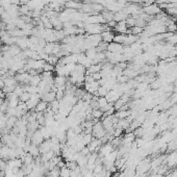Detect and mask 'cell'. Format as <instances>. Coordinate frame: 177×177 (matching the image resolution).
Segmentation results:
<instances>
[{"mask_svg":"<svg viewBox=\"0 0 177 177\" xmlns=\"http://www.w3.org/2000/svg\"><path fill=\"white\" fill-rule=\"evenodd\" d=\"M83 29L89 32V35H100V32L105 29V26L102 24H84Z\"/></svg>","mask_w":177,"mask_h":177,"instance_id":"6da1fadb","label":"cell"},{"mask_svg":"<svg viewBox=\"0 0 177 177\" xmlns=\"http://www.w3.org/2000/svg\"><path fill=\"white\" fill-rule=\"evenodd\" d=\"M92 132H93V135L96 138V139H102L103 137L106 135V130L104 129L102 123H96V124L93 125V129H92Z\"/></svg>","mask_w":177,"mask_h":177,"instance_id":"7a4b0ae2","label":"cell"},{"mask_svg":"<svg viewBox=\"0 0 177 177\" xmlns=\"http://www.w3.org/2000/svg\"><path fill=\"white\" fill-rule=\"evenodd\" d=\"M143 12L149 16H154V15L157 16L159 13H162V9L159 8V5L153 3V4H149V5H146L145 8H143Z\"/></svg>","mask_w":177,"mask_h":177,"instance_id":"3957f363","label":"cell"},{"mask_svg":"<svg viewBox=\"0 0 177 177\" xmlns=\"http://www.w3.org/2000/svg\"><path fill=\"white\" fill-rule=\"evenodd\" d=\"M99 87H100V83H99V80H94L92 82H84V89L88 93L92 94V95H95L97 94V91H98Z\"/></svg>","mask_w":177,"mask_h":177,"instance_id":"277c9868","label":"cell"},{"mask_svg":"<svg viewBox=\"0 0 177 177\" xmlns=\"http://www.w3.org/2000/svg\"><path fill=\"white\" fill-rule=\"evenodd\" d=\"M40 99H41V96H40V94L39 93L38 94H32V95L30 96V98L25 102L28 110H33V108L37 107L38 103L40 102Z\"/></svg>","mask_w":177,"mask_h":177,"instance_id":"5b68a950","label":"cell"},{"mask_svg":"<svg viewBox=\"0 0 177 177\" xmlns=\"http://www.w3.org/2000/svg\"><path fill=\"white\" fill-rule=\"evenodd\" d=\"M15 77H16V79H17V81L20 82V83H22V84H29L31 75H30V73H28V72H20V73L17 74Z\"/></svg>","mask_w":177,"mask_h":177,"instance_id":"8992f818","label":"cell"},{"mask_svg":"<svg viewBox=\"0 0 177 177\" xmlns=\"http://www.w3.org/2000/svg\"><path fill=\"white\" fill-rule=\"evenodd\" d=\"M101 39H102L103 42H105V43H107V44H110V43L114 42V39H115V35H114L113 31L111 30V28L107 27V29L103 30L102 32H101Z\"/></svg>","mask_w":177,"mask_h":177,"instance_id":"52a82bcc","label":"cell"},{"mask_svg":"<svg viewBox=\"0 0 177 177\" xmlns=\"http://www.w3.org/2000/svg\"><path fill=\"white\" fill-rule=\"evenodd\" d=\"M123 45L116 42H111L107 44V51L111 53H123Z\"/></svg>","mask_w":177,"mask_h":177,"instance_id":"ba28073f","label":"cell"},{"mask_svg":"<svg viewBox=\"0 0 177 177\" xmlns=\"http://www.w3.org/2000/svg\"><path fill=\"white\" fill-rule=\"evenodd\" d=\"M66 82H67L66 76H60V75H56L54 78V88L66 90Z\"/></svg>","mask_w":177,"mask_h":177,"instance_id":"9c48e42d","label":"cell"},{"mask_svg":"<svg viewBox=\"0 0 177 177\" xmlns=\"http://www.w3.org/2000/svg\"><path fill=\"white\" fill-rule=\"evenodd\" d=\"M44 140H45L44 137H43V134L41 133L40 130L35 131L32 133V135H31V143L37 145V146H40V145L44 142Z\"/></svg>","mask_w":177,"mask_h":177,"instance_id":"30bf717a","label":"cell"},{"mask_svg":"<svg viewBox=\"0 0 177 177\" xmlns=\"http://www.w3.org/2000/svg\"><path fill=\"white\" fill-rule=\"evenodd\" d=\"M16 45L19 46L22 50L28 49V46H29V38L28 37H21L17 38L16 40Z\"/></svg>","mask_w":177,"mask_h":177,"instance_id":"8fae6325","label":"cell"},{"mask_svg":"<svg viewBox=\"0 0 177 177\" xmlns=\"http://www.w3.org/2000/svg\"><path fill=\"white\" fill-rule=\"evenodd\" d=\"M101 145H102V141H101V139H95V140H92L91 142L87 145V147L89 148V150L91 152H94V151H97L98 149H100Z\"/></svg>","mask_w":177,"mask_h":177,"instance_id":"7c38bea8","label":"cell"},{"mask_svg":"<svg viewBox=\"0 0 177 177\" xmlns=\"http://www.w3.org/2000/svg\"><path fill=\"white\" fill-rule=\"evenodd\" d=\"M51 147H52V142L51 140H44V142L39 146V149H40V153L41 154H44L46 152L50 151L51 150Z\"/></svg>","mask_w":177,"mask_h":177,"instance_id":"4fadbf2b","label":"cell"},{"mask_svg":"<svg viewBox=\"0 0 177 177\" xmlns=\"http://www.w3.org/2000/svg\"><path fill=\"white\" fill-rule=\"evenodd\" d=\"M114 151V146L111 144H105L103 146L100 147V152H99V155L100 157H105L107 156L108 154L111 153Z\"/></svg>","mask_w":177,"mask_h":177,"instance_id":"5bb4252c","label":"cell"},{"mask_svg":"<svg viewBox=\"0 0 177 177\" xmlns=\"http://www.w3.org/2000/svg\"><path fill=\"white\" fill-rule=\"evenodd\" d=\"M55 99H56V94H55L54 91L47 92V93L42 96V100L47 103H51L52 101L55 100Z\"/></svg>","mask_w":177,"mask_h":177,"instance_id":"9a60e30c","label":"cell"},{"mask_svg":"<svg viewBox=\"0 0 177 177\" xmlns=\"http://www.w3.org/2000/svg\"><path fill=\"white\" fill-rule=\"evenodd\" d=\"M128 18V15L125 13L124 11H120L118 12V13H115V15H114V21H116V22H122V21H126Z\"/></svg>","mask_w":177,"mask_h":177,"instance_id":"2e32d148","label":"cell"},{"mask_svg":"<svg viewBox=\"0 0 177 177\" xmlns=\"http://www.w3.org/2000/svg\"><path fill=\"white\" fill-rule=\"evenodd\" d=\"M115 30L120 33H127L128 30V25L126 21H122V22H118L115 26Z\"/></svg>","mask_w":177,"mask_h":177,"instance_id":"e0dca14e","label":"cell"},{"mask_svg":"<svg viewBox=\"0 0 177 177\" xmlns=\"http://www.w3.org/2000/svg\"><path fill=\"white\" fill-rule=\"evenodd\" d=\"M28 153L30 155H32L33 157H38L39 155H40V149H39V147L37 145L35 144H30L29 146H28Z\"/></svg>","mask_w":177,"mask_h":177,"instance_id":"ac0fdd59","label":"cell"},{"mask_svg":"<svg viewBox=\"0 0 177 177\" xmlns=\"http://www.w3.org/2000/svg\"><path fill=\"white\" fill-rule=\"evenodd\" d=\"M167 162L169 164L170 167H174L177 165V151L173 152L172 154H170L167 158Z\"/></svg>","mask_w":177,"mask_h":177,"instance_id":"d6986e66","label":"cell"},{"mask_svg":"<svg viewBox=\"0 0 177 177\" xmlns=\"http://www.w3.org/2000/svg\"><path fill=\"white\" fill-rule=\"evenodd\" d=\"M41 80H42V77H41V75H39V74L31 75V77H30V81H29V84H30V86L38 87L39 84H40Z\"/></svg>","mask_w":177,"mask_h":177,"instance_id":"ffe728a7","label":"cell"},{"mask_svg":"<svg viewBox=\"0 0 177 177\" xmlns=\"http://www.w3.org/2000/svg\"><path fill=\"white\" fill-rule=\"evenodd\" d=\"M97 53H98V51H97V48H90V49L86 50V55L92 60H95V57L97 56Z\"/></svg>","mask_w":177,"mask_h":177,"instance_id":"44dd1931","label":"cell"},{"mask_svg":"<svg viewBox=\"0 0 177 177\" xmlns=\"http://www.w3.org/2000/svg\"><path fill=\"white\" fill-rule=\"evenodd\" d=\"M47 108H48V103L42 100V101H40V102L38 103L37 107H36L35 110H36L37 113H43V111H45Z\"/></svg>","mask_w":177,"mask_h":177,"instance_id":"7402d4cb","label":"cell"},{"mask_svg":"<svg viewBox=\"0 0 177 177\" xmlns=\"http://www.w3.org/2000/svg\"><path fill=\"white\" fill-rule=\"evenodd\" d=\"M114 15L115 14L113 12H110V11H106V12H103L102 13V17L105 20V22H111V21H114Z\"/></svg>","mask_w":177,"mask_h":177,"instance_id":"603a6c76","label":"cell"},{"mask_svg":"<svg viewBox=\"0 0 177 177\" xmlns=\"http://www.w3.org/2000/svg\"><path fill=\"white\" fill-rule=\"evenodd\" d=\"M126 40V33H120V35L115 36V39H114V42L119 43L121 45H124Z\"/></svg>","mask_w":177,"mask_h":177,"instance_id":"cb8c5ba5","label":"cell"},{"mask_svg":"<svg viewBox=\"0 0 177 177\" xmlns=\"http://www.w3.org/2000/svg\"><path fill=\"white\" fill-rule=\"evenodd\" d=\"M130 116V111H126V110H120L117 113L116 117L119 119H127Z\"/></svg>","mask_w":177,"mask_h":177,"instance_id":"d4e9b609","label":"cell"},{"mask_svg":"<svg viewBox=\"0 0 177 177\" xmlns=\"http://www.w3.org/2000/svg\"><path fill=\"white\" fill-rule=\"evenodd\" d=\"M17 117H8V120H6V128H14V126L16 125L17 123Z\"/></svg>","mask_w":177,"mask_h":177,"instance_id":"484cf974","label":"cell"},{"mask_svg":"<svg viewBox=\"0 0 177 177\" xmlns=\"http://www.w3.org/2000/svg\"><path fill=\"white\" fill-rule=\"evenodd\" d=\"M107 93H108V90L106 89L104 86H100L98 89V91H97L96 95L99 96V97H105L106 95H107Z\"/></svg>","mask_w":177,"mask_h":177,"instance_id":"4316f807","label":"cell"},{"mask_svg":"<svg viewBox=\"0 0 177 177\" xmlns=\"http://www.w3.org/2000/svg\"><path fill=\"white\" fill-rule=\"evenodd\" d=\"M103 116V111L100 108H93L92 110V117L95 119H99Z\"/></svg>","mask_w":177,"mask_h":177,"instance_id":"83f0119b","label":"cell"},{"mask_svg":"<svg viewBox=\"0 0 177 177\" xmlns=\"http://www.w3.org/2000/svg\"><path fill=\"white\" fill-rule=\"evenodd\" d=\"M60 169L59 167H55L52 170H50L48 177H60Z\"/></svg>","mask_w":177,"mask_h":177,"instance_id":"f1b7e54d","label":"cell"},{"mask_svg":"<svg viewBox=\"0 0 177 177\" xmlns=\"http://www.w3.org/2000/svg\"><path fill=\"white\" fill-rule=\"evenodd\" d=\"M70 174H71V170L68 168L67 166L63 167L60 169V177H70Z\"/></svg>","mask_w":177,"mask_h":177,"instance_id":"f546056e","label":"cell"},{"mask_svg":"<svg viewBox=\"0 0 177 177\" xmlns=\"http://www.w3.org/2000/svg\"><path fill=\"white\" fill-rule=\"evenodd\" d=\"M54 68L55 66H53V65L46 62L44 64V66H43V72H52L53 70H54Z\"/></svg>","mask_w":177,"mask_h":177,"instance_id":"4dcf8cb0","label":"cell"},{"mask_svg":"<svg viewBox=\"0 0 177 177\" xmlns=\"http://www.w3.org/2000/svg\"><path fill=\"white\" fill-rule=\"evenodd\" d=\"M168 43L171 45H177V33H173L171 37H169L168 39Z\"/></svg>","mask_w":177,"mask_h":177,"instance_id":"1f68e13d","label":"cell"},{"mask_svg":"<svg viewBox=\"0 0 177 177\" xmlns=\"http://www.w3.org/2000/svg\"><path fill=\"white\" fill-rule=\"evenodd\" d=\"M30 96H31V94H29L28 92H26V91H24V93L20 97H19V99H20V101H22V102H26V101L30 98Z\"/></svg>","mask_w":177,"mask_h":177,"instance_id":"d6a6232c","label":"cell"},{"mask_svg":"<svg viewBox=\"0 0 177 177\" xmlns=\"http://www.w3.org/2000/svg\"><path fill=\"white\" fill-rule=\"evenodd\" d=\"M102 172H103L102 164H101V165H96V167L93 170V173L95 174V175H97V174H100V173H102Z\"/></svg>","mask_w":177,"mask_h":177,"instance_id":"836d02e7","label":"cell"},{"mask_svg":"<svg viewBox=\"0 0 177 177\" xmlns=\"http://www.w3.org/2000/svg\"><path fill=\"white\" fill-rule=\"evenodd\" d=\"M14 93H15V95H17L18 97H20L24 93V88H23V87L17 86L16 88H15V90H14Z\"/></svg>","mask_w":177,"mask_h":177,"instance_id":"e575fe53","label":"cell"},{"mask_svg":"<svg viewBox=\"0 0 177 177\" xmlns=\"http://www.w3.org/2000/svg\"><path fill=\"white\" fill-rule=\"evenodd\" d=\"M170 1H171V0H155L156 4H159V5H162V4H167Z\"/></svg>","mask_w":177,"mask_h":177,"instance_id":"d590c367","label":"cell"},{"mask_svg":"<svg viewBox=\"0 0 177 177\" xmlns=\"http://www.w3.org/2000/svg\"><path fill=\"white\" fill-rule=\"evenodd\" d=\"M4 96H5V94L3 93V91H2V90H0V99H3Z\"/></svg>","mask_w":177,"mask_h":177,"instance_id":"8d00e7d4","label":"cell"},{"mask_svg":"<svg viewBox=\"0 0 177 177\" xmlns=\"http://www.w3.org/2000/svg\"><path fill=\"white\" fill-rule=\"evenodd\" d=\"M3 13H4V9L0 6V17H1V15H2V14H3Z\"/></svg>","mask_w":177,"mask_h":177,"instance_id":"74e56055","label":"cell"}]
</instances>
